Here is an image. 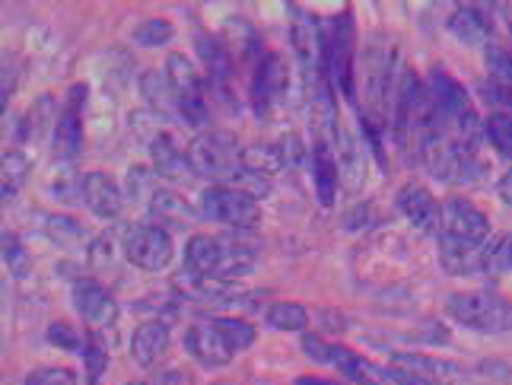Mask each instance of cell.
I'll return each mask as SVG.
<instances>
[{
    "label": "cell",
    "instance_id": "1",
    "mask_svg": "<svg viewBox=\"0 0 512 385\" xmlns=\"http://www.w3.org/2000/svg\"><path fill=\"white\" fill-rule=\"evenodd\" d=\"M252 265H255V252L249 245L223 239V236L198 233L185 245V268H188V274H198V277L236 280L242 274H249Z\"/></svg>",
    "mask_w": 512,
    "mask_h": 385
},
{
    "label": "cell",
    "instance_id": "2",
    "mask_svg": "<svg viewBox=\"0 0 512 385\" xmlns=\"http://www.w3.org/2000/svg\"><path fill=\"white\" fill-rule=\"evenodd\" d=\"M449 315L478 335H506L512 331V303L500 293L478 290V293H455L446 303Z\"/></svg>",
    "mask_w": 512,
    "mask_h": 385
},
{
    "label": "cell",
    "instance_id": "3",
    "mask_svg": "<svg viewBox=\"0 0 512 385\" xmlns=\"http://www.w3.org/2000/svg\"><path fill=\"white\" fill-rule=\"evenodd\" d=\"M198 207H201V217L214 220V223H223L229 230H255L261 223V204L258 198L245 195L239 188H229V185H210L201 191L198 198Z\"/></svg>",
    "mask_w": 512,
    "mask_h": 385
},
{
    "label": "cell",
    "instance_id": "4",
    "mask_svg": "<svg viewBox=\"0 0 512 385\" xmlns=\"http://www.w3.org/2000/svg\"><path fill=\"white\" fill-rule=\"evenodd\" d=\"M322 74L344 96H353V23L341 13L322 26Z\"/></svg>",
    "mask_w": 512,
    "mask_h": 385
},
{
    "label": "cell",
    "instance_id": "5",
    "mask_svg": "<svg viewBox=\"0 0 512 385\" xmlns=\"http://www.w3.org/2000/svg\"><path fill=\"white\" fill-rule=\"evenodd\" d=\"M188 169L204 179H214L217 185L226 179L229 172L239 166V140L229 131H204L188 144Z\"/></svg>",
    "mask_w": 512,
    "mask_h": 385
},
{
    "label": "cell",
    "instance_id": "6",
    "mask_svg": "<svg viewBox=\"0 0 512 385\" xmlns=\"http://www.w3.org/2000/svg\"><path fill=\"white\" fill-rule=\"evenodd\" d=\"M166 80L172 86L175 99H179V115L188 125L201 128L207 125V90H204V77L201 70L194 67L185 55H169L166 61Z\"/></svg>",
    "mask_w": 512,
    "mask_h": 385
},
{
    "label": "cell",
    "instance_id": "7",
    "mask_svg": "<svg viewBox=\"0 0 512 385\" xmlns=\"http://www.w3.org/2000/svg\"><path fill=\"white\" fill-rule=\"evenodd\" d=\"M125 258L140 271H166L175 255L172 236L160 223H134L125 230Z\"/></svg>",
    "mask_w": 512,
    "mask_h": 385
},
{
    "label": "cell",
    "instance_id": "8",
    "mask_svg": "<svg viewBox=\"0 0 512 385\" xmlns=\"http://www.w3.org/2000/svg\"><path fill=\"white\" fill-rule=\"evenodd\" d=\"M74 309L83 315V322H90L93 331H105V328H112L118 322L115 296L93 277L74 280Z\"/></svg>",
    "mask_w": 512,
    "mask_h": 385
},
{
    "label": "cell",
    "instance_id": "9",
    "mask_svg": "<svg viewBox=\"0 0 512 385\" xmlns=\"http://www.w3.org/2000/svg\"><path fill=\"white\" fill-rule=\"evenodd\" d=\"M290 39H293V51L296 61L303 67L306 80H325L322 74V26L315 23V16L293 10V26H290Z\"/></svg>",
    "mask_w": 512,
    "mask_h": 385
},
{
    "label": "cell",
    "instance_id": "10",
    "mask_svg": "<svg viewBox=\"0 0 512 385\" xmlns=\"http://www.w3.org/2000/svg\"><path fill=\"white\" fill-rule=\"evenodd\" d=\"M83 105H86V86H70L64 109L55 121V156L58 160H74L83 147Z\"/></svg>",
    "mask_w": 512,
    "mask_h": 385
},
{
    "label": "cell",
    "instance_id": "11",
    "mask_svg": "<svg viewBox=\"0 0 512 385\" xmlns=\"http://www.w3.org/2000/svg\"><path fill=\"white\" fill-rule=\"evenodd\" d=\"M398 210L408 217L420 233L439 236L443 233V204L433 198L430 188H423L420 182H408L398 191Z\"/></svg>",
    "mask_w": 512,
    "mask_h": 385
},
{
    "label": "cell",
    "instance_id": "12",
    "mask_svg": "<svg viewBox=\"0 0 512 385\" xmlns=\"http://www.w3.org/2000/svg\"><path fill=\"white\" fill-rule=\"evenodd\" d=\"M443 233L471 245H484L490 239V220L468 198H452L443 204Z\"/></svg>",
    "mask_w": 512,
    "mask_h": 385
},
{
    "label": "cell",
    "instance_id": "13",
    "mask_svg": "<svg viewBox=\"0 0 512 385\" xmlns=\"http://www.w3.org/2000/svg\"><path fill=\"white\" fill-rule=\"evenodd\" d=\"M80 198L99 220H115L121 214V207H125V195H121L118 182L105 172H86L83 175Z\"/></svg>",
    "mask_w": 512,
    "mask_h": 385
},
{
    "label": "cell",
    "instance_id": "14",
    "mask_svg": "<svg viewBox=\"0 0 512 385\" xmlns=\"http://www.w3.org/2000/svg\"><path fill=\"white\" fill-rule=\"evenodd\" d=\"M185 350L198 363H204V366H226L229 360L236 357L233 350H229V344L223 341V335H220V328L214 325V319H210V322H194L185 331Z\"/></svg>",
    "mask_w": 512,
    "mask_h": 385
},
{
    "label": "cell",
    "instance_id": "15",
    "mask_svg": "<svg viewBox=\"0 0 512 385\" xmlns=\"http://www.w3.org/2000/svg\"><path fill=\"white\" fill-rule=\"evenodd\" d=\"M392 370H401V373H411V376H420V379H430V382H439V379H458L465 376V370L452 360H443V357H430V354H411V350H398L388 360Z\"/></svg>",
    "mask_w": 512,
    "mask_h": 385
},
{
    "label": "cell",
    "instance_id": "16",
    "mask_svg": "<svg viewBox=\"0 0 512 385\" xmlns=\"http://www.w3.org/2000/svg\"><path fill=\"white\" fill-rule=\"evenodd\" d=\"M169 325L160 322V319H150L144 322L137 331H134V338H131V360L137 366H144V370H150V366L160 363V357L169 350Z\"/></svg>",
    "mask_w": 512,
    "mask_h": 385
},
{
    "label": "cell",
    "instance_id": "17",
    "mask_svg": "<svg viewBox=\"0 0 512 385\" xmlns=\"http://www.w3.org/2000/svg\"><path fill=\"white\" fill-rule=\"evenodd\" d=\"M481 249L484 245H471V242L439 233V265H443V271L452 277L481 274Z\"/></svg>",
    "mask_w": 512,
    "mask_h": 385
},
{
    "label": "cell",
    "instance_id": "18",
    "mask_svg": "<svg viewBox=\"0 0 512 385\" xmlns=\"http://www.w3.org/2000/svg\"><path fill=\"white\" fill-rule=\"evenodd\" d=\"M493 10L487 7H458L452 16H449V29L458 42H465V45H487L490 42V32H493Z\"/></svg>",
    "mask_w": 512,
    "mask_h": 385
},
{
    "label": "cell",
    "instance_id": "19",
    "mask_svg": "<svg viewBox=\"0 0 512 385\" xmlns=\"http://www.w3.org/2000/svg\"><path fill=\"white\" fill-rule=\"evenodd\" d=\"M287 90V67L284 58L277 55H264V61H258L255 67V83H252V93L258 102V112L268 109L271 102H277Z\"/></svg>",
    "mask_w": 512,
    "mask_h": 385
},
{
    "label": "cell",
    "instance_id": "20",
    "mask_svg": "<svg viewBox=\"0 0 512 385\" xmlns=\"http://www.w3.org/2000/svg\"><path fill=\"white\" fill-rule=\"evenodd\" d=\"M331 366H338V370L353 379L357 385H385L388 382V370L376 366L373 360H366L357 350H350L344 344H331Z\"/></svg>",
    "mask_w": 512,
    "mask_h": 385
},
{
    "label": "cell",
    "instance_id": "21",
    "mask_svg": "<svg viewBox=\"0 0 512 385\" xmlns=\"http://www.w3.org/2000/svg\"><path fill=\"white\" fill-rule=\"evenodd\" d=\"M312 182H315V195H319L322 207H331L334 198H338V182H341V169L338 160H334L331 147L325 140L312 147Z\"/></svg>",
    "mask_w": 512,
    "mask_h": 385
},
{
    "label": "cell",
    "instance_id": "22",
    "mask_svg": "<svg viewBox=\"0 0 512 385\" xmlns=\"http://www.w3.org/2000/svg\"><path fill=\"white\" fill-rule=\"evenodd\" d=\"M334 144H338V150H334V160H338V169H341V179L347 182L350 191H360L363 182H366V163H363V147L353 140V134L338 125V131H334Z\"/></svg>",
    "mask_w": 512,
    "mask_h": 385
},
{
    "label": "cell",
    "instance_id": "23",
    "mask_svg": "<svg viewBox=\"0 0 512 385\" xmlns=\"http://www.w3.org/2000/svg\"><path fill=\"white\" fill-rule=\"evenodd\" d=\"M194 48H198V55L204 61V70H207L210 83L226 86V80L233 77V61H229V51L217 39H210L207 32L194 35Z\"/></svg>",
    "mask_w": 512,
    "mask_h": 385
},
{
    "label": "cell",
    "instance_id": "24",
    "mask_svg": "<svg viewBox=\"0 0 512 385\" xmlns=\"http://www.w3.org/2000/svg\"><path fill=\"white\" fill-rule=\"evenodd\" d=\"M150 156H153V169L160 179H175V175H182V169H188V156L179 150L172 134H156L150 144Z\"/></svg>",
    "mask_w": 512,
    "mask_h": 385
},
{
    "label": "cell",
    "instance_id": "25",
    "mask_svg": "<svg viewBox=\"0 0 512 385\" xmlns=\"http://www.w3.org/2000/svg\"><path fill=\"white\" fill-rule=\"evenodd\" d=\"M392 51H373L366 58V70H363V86H366V96L373 105H385L388 96V77H392Z\"/></svg>",
    "mask_w": 512,
    "mask_h": 385
},
{
    "label": "cell",
    "instance_id": "26",
    "mask_svg": "<svg viewBox=\"0 0 512 385\" xmlns=\"http://www.w3.org/2000/svg\"><path fill=\"white\" fill-rule=\"evenodd\" d=\"M239 166L255 172V175H261V179H268V182L274 179L280 169H287L277 144H252V147H242Z\"/></svg>",
    "mask_w": 512,
    "mask_h": 385
},
{
    "label": "cell",
    "instance_id": "27",
    "mask_svg": "<svg viewBox=\"0 0 512 385\" xmlns=\"http://www.w3.org/2000/svg\"><path fill=\"white\" fill-rule=\"evenodd\" d=\"M150 214L156 217V223H172V226H185L191 217V207L185 204V198H179L169 188H156L150 191Z\"/></svg>",
    "mask_w": 512,
    "mask_h": 385
},
{
    "label": "cell",
    "instance_id": "28",
    "mask_svg": "<svg viewBox=\"0 0 512 385\" xmlns=\"http://www.w3.org/2000/svg\"><path fill=\"white\" fill-rule=\"evenodd\" d=\"M185 287L201 296V300H210V303H229L233 296L239 293V284L236 280H223V277H198V274H188L185 277Z\"/></svg>",
    "mask_w": 512,
    "mask_h": 385
},
{
    "label": "cell",
    "instance_id": "29",
    "mask_svg": "<svg viewBox=\"0 0 512 385\" xmlns=\"http://www.w3.org/2000/svg\"><path fill=\"white\" fill-rule=\"evenodd\" d=\"M268 325L274 331H306L309 325V312L299 303H274L268 309Z\"/></svg>",
    "mask_w": 512,
    "mask_h": 385
},
{
    "label": "cell",
    "instance_id": "30",
    "mask_svg": "<svg viewBox=\"0 0 512 385\" xmlns=\"http://www.w3.org/2000/svg\"><path fill=\"white\" fill-rule=\"evenodd\" d=\"M214 325L220 328V335H223V341L229 344V350L233 354H239V350H245V347H252L255 344V325H249L245 319H229V315H223V319H214Z\"/></svg>",
    "mask_w": 512,
    "mask_h": 385
},
{
    "label": "cell",
    "instance_id": "31",
    "mask_svg": "<svg viewBox=\"0 0 512 385\" xmlns=\"http://www.w3.org/2000/svg\"><path fill=\"white\" fill-rule=\"evenodd\" d=\"M26 172H29V160L20 150L4 153V201L16 198V191H20L26 182Z\"/></svg>",
    "mask_w": 512,
    "mask_h": 385
},
{
    "label": "cell",
    "instance_id": "32",
    "mask_svg": "<svg viewBox=\"0 0 512 385\" xmlns=\"http://www.w3.org/2000/svg\"><path fill=\"white\" fill-rule=\"evenodd\" d=\"M484 134H487V140L493 147L512 160V115L509 112H493L484 121Z\"/></svg>",
    "mask_w": 512,
    "mask_h": 385
},
{
    "label": "cell",
    "instance_id": "33",
    "mask_svg": "<svg viewBox=\"0 0 512 385\" xmlns=\"http://www.w3.org/2000/svg\"><path fill=\"white\" fill-rule=\"evenodd\" d=\"M144 96L156 105L160 112H179V99H175L172 86L166 80V74H147L144 77Z\"/></svg>",
    "mask_w": 512,
    "mask_h": 385
},
{
    "label": "cell",
    "instance_id": "34",
    "mask_svg": "<svg viewBox=\"0 0 512 385\" xmlns=\"http://www.w3.org/2000/svg\"><path fill=\"white\" fill-rule=\"evenodd\" d=\"M175 35V26L169 20H144L137 29H134V42L144 45V48H156V45H166L169 39Z\"/></svg>",
    "mask_w": 512,
    "mask_h": 385
},
{
    "label": "cell",
    "instance_id": "35",
    "mask_svg": "<svg viewBox=\"0 0 512 385\" xmlns=\"http://www.w3.org/2000/svg\"><path fill=\"white\" fill-rule=\"evenodd\" d=\"M58 115L61 112H55V102H51V96L45 93L39 102L32 105L29 109V115H26V121H23V137H39V131L48 125V121H58Z\"/></svg>",
    "mask_w": 512,
    "mask_h": 385
},
{
    "label": "cell",
    "instance_id": "36",
    "mask_svg": "<svg viewBox=\"0 0 512 385\" xmlns=\"http://www.w3.org/2000/svg\"><path fill=\"white\" fill-rule=\"evenodd\" d=\"M45 338L61 347V350H74V354H83V347H86V335L80 328L74 325H67V322H51L48 331H45Z\"/></svg>",
    "mask_w": 512,
    "mask_h": 385
},
{
    "label": "cell",
    "instance_id": "37",
    "mask_svg": "<svg viewBox=\"0 0 512 385\" xmlns=\"http://www.w3.org/2000/svg\"><path fill=\"white\" fill-rule=\"evenodd\" d=\"M83 360H86V373H90V382H99V376L105 373V366H109V350H105V344L99 341L96 331L86 335Z\"/></svg>",
    "mask_w": 512,
    "mask_h": 385
},
{
    "label": "cell",
    "instance_id": "38",
    "mask_svg": "<svg viewBox=\"0 0 512 385\" xmlns=\"http://www.w3.org/2000/svg\"><path fill=\"white\" fill-rule=\"evenodd\" d=\"M487 70H490L493 80L512 90V55L509 51H503L497 45H487Z\"/></svg>",
    "mask_w": 512,
    "mask_h": 385
},
{
    "label": "cell",
    "instance_id": "39",
    "mask_svg": "<svg viewBox=\"0 0 512 385\" xmlns=\"http://www.w3.org/2000/svg\"><path fill=\"white\" fill-rule=\"evenodd\" d=\"M26 385H80L77 373L67 370V366H42L26 376Z\"/></svg>",
    "mask_w": 512,
    "mask_h": 385
},
{
    "label": "cell",
    "instance_id": "40",
    "mask_svg": "<svg viewBox=\"0 0 512 385\" xmlns=\"http://www.w3.org/2000/svg\"><path fill=\"white\" fill-rule=\"evenodd\" d=\"M45 230L51 239H58V242H70V239L83 236V226L70 217H45Z\"/></svg>",
    "mask_w": 512,
    "mask_h": 385
},
{
    "label": "cell",
    "instance_id": "41",
    "mask_svg": "<svg viewBox=\"0 0 512 385\" xmlns=\"http://www.w3.org/2000/svg\"><path fill=\"white\" fill-rule=\"evenodd\" d=\"M4 261L16 271V277H23L29 258H26V249H23V242L16 233H4Z\"/></svg>",
    "mask_w": 512,
    "mask_h": 385
},
{
    "label": "cell",
    "instance_id": "42",
    "mask_svg": "<svg viewBox=\"0 0 512 385\" xmlns=\"http://www.w3.org/2000/svg\"><path fill=\"white\" fill-rule=\"evenodd\" d=\"M277 147H280V156H284V166L287 169H296L299 163L306 160V147H303V140H299L296 134H287Z\"/></svg>",
    "mask_w": 512,
    "mask_h": 385
},
{
    "label": "cell",
    "instance_id": "43",
    "mask_svg": "<svg viewBox=\"0 0 512 385\" xmlns=\"http://www.w3.org/2000/svg\"><path fill=\"white\" fill-rule=\"evenodd\" d=\"M303 350L315 363H331V344H325L319 335H303Z\"/></svg>",
    "mask_w": 512,
    "mask_h": 385
},
{
    "label": "cell",
    "instance_id": "44",
    "mask_svg": "<svg viewBox=\"0 0 512 385\" xmlns=\"http://www.w3.org/2000/svg\"><path fill=\"white\" fill-rule=\"evenodd\" d=\"M13 90H16V67L10 58H4V80H0V99H4V109H7Z\"/></svg>",
    "mask_w": 512,
    "mask_h": 385
},
{
    "label": "cell",
    "instance_id": "45",
    "mask_svg": "<svg viewBox=\"0 0 512 385\" xmlns=\"http://www.w3.org/2000/svg\"><path fill=\"white\" fill-rule=\"evenodd\" d=\"M388 382H392V385H439V382H430V379H420V376H411V373L392 370V366H388Z\"/></svg>",
    "mask_w": 512,
    "mask_h": 385
},
{
    "label": "cell",
    "instance_id": "46",
    "mask_svg": "<svg viewBox=\"0 0 512 385\" xmlns=\"http://www.w3.org/2000/svg\"><path fill=\"white\" fill-rule=\"evenodd\" d=\"M497 195H500V201H503V204H509V207H512V169L500 175V182H497Z\"/></svg>",
    "mask_w": 512,
    "mask_h": 385
},
{
    "label": "cell",
    "instance_id": "47",
    "mask_svg": "<svg viewBox=\"0 0 512 385\" xmlns=\"http://www.w3.org/2000/svg\"><path fill=\"white\" fill-rule=\"evenodd\" d=\"M296 385H341V382H331V379H322V376H299Z\"/></svg>",
    "mask_w": 512,
    "mask_h": 385
},
{
    "label": "cell",
    "instance_id": "48",
    "mask_svg": "<svg viewBox=\"0 0 512 385\" xmlns=\"http://www.w3.org/2000/svg\"><path fill=\"white\" fill-rule=\"evenodd\" d=\"M125 385H144V382H125Z\"/></svg>",
    "mask_w": 512,
    "mask_h": 385
}]
</instances>
